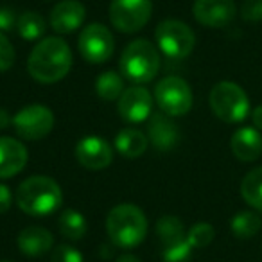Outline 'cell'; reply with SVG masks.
<instances>
[{"instance_id": "obj_1", "label": "cell", "mask_w": 262, "mask_h": 262, "mask_svg": "<svg viewBox=\"0 0 262 262\" xmlns=\"http://www.w3.org/2000/svg\"><path fill=\"white\" fill-rule=\"evenodd\" d=\"M70 69L72 51L69 43L58 36H49L38 41L27 59V70L38 83H58L70 72Z\"/></svg>"}, {"instance_id": "obj_2", "label": "cell", "mask_w": 262, "mask_h": 262, "mask_svg": "<svg viewBox=\"0 0 262 262\" xmlns=\"http://www.w3.org/2000/svg\"><path fill=\"white\" fill-rule=\"evenodd\" d=\"M15 201L24 214L31 217H45L61 207L63 192L56 180L49 176H29L18 185Z\"/></svg>"}, {"instance_id": "obj_3", "label": "cell", "mask_w": 262, "mask_h": 262, "mask_svg": "<svg viewBox=\"0 0 262 262\" xmlns=\"http://www.w3.org/2000/svg\"><path fill=\"white\" fill-rule=\"evenodd\" d=\"M106 232L117 248L133 250L140 246L147 235V217L133 203H120L108 212Z\"/></svg>"}, {"instance_id": "obj_4", "label": "cell", "mask_w": 262, "mask_h": 262, "mask_svg": "<svg viewBox=\"0 0 262 262\" xmlns=\"http://www.w3.org/2000/svg\"><path fill=\"white\" fill-rule=\"evenodd\" d=\"M120 74L137 84L149 83L160 70V52L149 40H133L120 56Z\"/></svg>"}, {"instance_id": "obj_5", "label": "cell", "mask_w": 262, "mask_h": 262, "mask_svg": "<svg viewBox=\"0 0 262 262\" xmlns=\"http://www.w3.org/2000/svg\"><path fill=\"white\" fill-rule=\"evenodd\" d=\"M208 102L214 115L226 124L243 122L250 113V99L246 92L232 81L214 84L208 95Z\"/></svg>"}, {"instance_id": "obj_6", "label": "cell", "mask_w": 262, "mask_h": 262, "mask_svg": "<svg viewBox=\"0 0 262 262\" xmlns=\"http://www.w3.org/2000/svg\"><path fill=\"white\" fill-rule=\"evenodd\" d=\"M158 51L169 59H185L196 45L194 31L180 20H164L155 31Z\"/></svg>"}, {"instance_id": "obj_7", "label": "cell", "mask_w": 262, "mask_h": 262, "mask_svg": "<svg viewBox=\"0 0 262 262\" xmlns=\"http://www.w3.org/2000/svg\"><path fill=\"white\" fill-rule=\"evenodd\" d=\"M155 101L162 113L169 117H182L190 112L194 97L185 79L178 76H167L157 83Z\"/></svg>"}, {"instance_id": "obj_8", "label": "cell", "mask_w": 262, "mask_h": 262, "mask_svg": "<svg viewBox=\"0 0 262 262\" xmlns=\"http://www.w3.org/2000/svg\"><path fill=\"white\" fill-rule=\"evenodd\" d=\"M110 22L124 34H135L147 26L153 15L151 0H113L108 9Z\"/></svg>"}, {"instance_id": "obj_9", "label": "cell", "mask_w": 262, "mask_h": 262, "mask_svg": "<svg viewBox=\"0 0 262 262\" xmlns=\"http://www.w3.org/2000/svg\"><path fill=\"white\" fill-rule=\"evenodd\" d=\"M77 47L79 52L88 63L92 65H101L106 63L113 56L115 51V40H113L112 31L102 24H90L83 27L77 38Z\"/></svg>"}, {"instance_id": "obj_10", "label": "cell", "mask_w": 262, "mask_h": 262, "mask_svg": "<svg viewBox=\"0 0 262 262\" xmlns=\"http://www.w3.org/2000/svg\"><path fill=\"white\" fill-rule=\"evenodd\" d=\"M54 113L43 104H29L13 117L16 135L24 140L45 139L54 127Z\"/></svg>"}, {"instance_id": "obj_11", "label": "cell", "mask_w": 262, "mask_h": 262, "mask_svg": "<svg viewBox=\"0 0 262 262\" xmlns=\"http://www.w3.org/2000/svg\"><path fill=\"white\" fill-rule=\"evenodd\" d=\"M153 104L155 97L151 95V92L140 84H135L122 92V95L117 101V110L122 120L139 124L153 115Z\"/></svg>"}, {"instance_id": "obj_12", "label": "cell", "mask_w": 262, "mask_h": 262, "mask_svg": "<svg viewBox=\"0 0 262 262\" xmlns=\"http://www.w3.org/2000/svg\"><path fill=\"white\" fill-rule=\"evenodd\" d=\"M76 158L88 171H101L113 162V149L102 137L88 135L77 142Z\"/></svg>"}, {"instance_id": "obj_13", "label": "cell", "mask_w": 262, "mask_h": 262, "mask_svg": "<svg viewBox=\"0 0 262 262\" xmlns=\"http://www.w3.org/2000/svg\"><path fill=\"white\" fill-rule=\"evenodd\" d=\"M192 15L205 27H225L233 22L237 8L233 0H196Z\"/></svg>"}, {"instance_id": "obj_14", "label": "cell", "mask_w": 262, "mask_h": 262, "mask_svg": "<svg viewBox=\"0 0 262 262\" xmlns=\"http://www.w3.org/2000/svg\"><path fill=\"white\" fill-rule=\"evenodd\" d=\"M86 18V8L79 0H63L52 8L49 24L58 34H70L79 31Z\"/></svg>"}, {"instance_id": "obj_15", "label": "cell", "mask_w": 262, "mask_h": 262, "mask_svg": "<svg viewBox=\"0 0 262 262\" xmlns=\"http://www.w3.org/2000/svg\"><path fill=\"white\" fill-rule=\"evenodd\" d=\"M147 139L155 149L171 151L180 142V127L165 113H153L147 122Z\"/></svg>"}, {"instance_id": "obj_16", "label": "cell", "mask_w": 262, "mask_h": 262, "mask_svg": "<svg viewBox=\"0 0 262 262\" xmlns=\"http://www.w3.org/2000/svg\"><path fill=\"white\" fill-rule=\"evenodd\" d=\"M29 151L13 137H0V180H8L24 171Z\"/></svg>"}, {"instance_id": "obj_17", "label": "cell", "mask_w": 262, "mask_h": 262, "mask_svg": "<svg viewBox=\"0 0 262 262\" xmlns=\"http://www.w3.org/2000/svg\"><path fill=\"white\" fill-rule=\"evenodd\" d=\"M230 147L237 160L255 162L262 155V135L257 127H241L230 139Z\"/></svg>"}, {"instance_id": "obj_18", "label": "cell", "mask_w": 262, "mask_h": 262, "mask_svg": "<svg viewBox=\"0 0 262 262\" xmlns=\"http://www.w3.org/2000/svg\"><path fill=\"white\" fill-rule=\"evenodd\" d=\"M18 250L26 257H40L54 246V235L43 226H27L18 233Z\"/></svg>"}, {"instance_id": "obj_19", "label": "cell", "mask_w": 262, "mask_h": 262, "mask_svg": "<svg viewBox=\"0 0 262 262\" xmlns=\"http://www.w3.org/2000/svg\"><path fill=\"white\" fill-rule=\"evenodd\" d=\"M147 146H149L147 135L137 127L120 129L115 137V149L127 160H135V158L142 157L147 151Z\"/></svg>"}, {"instance_id": "obj_20", "label": "cell", "mask_w": 262, "mask_h": 262, "mask_svg": "<svg viewBox=\"0 0 262 262\" xmlns=\"http://www.w3.org/2000/svg\"><path fill=\"white\" fill-rule=\"evenodd\" d=\"M58 228L65 239L70 241H79L86 235V219L79 210L74 208H67L61 212V215L58 217Z\"/></svg>"}, {"instance_id": "obj_21", "label": "cell", "mask_w": 262, "mask_h": 262, "mask_svg": "<svg viewBox=\"0 0 262 262\" xmlns=\"http://www.w3.org/2000/svg\"><path fill=\"white\" fill-rule=\"evenodd\" d=\"M157 235L162 241V248L174 246L187 239L183 223L176 215H162L157 223Z\"/></svg>"}, {"instance_id": "obj_22", "label": "cell", "mask_w": 262, "mask_h": 262, "mask_svg": "<svg viewBox=\"0 0 262 262\" xmlns=\"http://www.w3.org/2000/svg\"><path fill=\"white\" fill-rule=\"evenodd\" d=\"M124 88V77L120 74L108 70V72H102L101 76L95 79V94L106 102L119 101V97L122 95Z\"/></svg>"}, {"instance_id": "obj_23", "label": "cell", "mask_w": 262, "mask_h": 262, "mask_svg": "<svg viewBox=\"0 0 262 262\" xmlns=\"http://www.w3.org/2000/svg\"><path fill=\"white\" fill-rule=\"evenodd\" d=\"M241 196L255 210H262V167H255L243 178Z\"/></svg>"}, {"instance_id": "obj_24", "label": "cell", "mask_w": 262, "mask_h": 262, "mask_svg": "<svg viewBox=\"0 0 262 262\" xmlns=\"http://www.w3.org/2000/svg\"><path fill=\"white\" fill-rule=\"evenodd\" d=\"M230 228H232V233L239 239H250V237L257 235L262 228V219L257 212H250L244 210L239 212L232 217L230 221Z\"/></svg>"}, {"instance_id": "obj_25", "label": "cell", "mask_w": 262, "mask_h": 262, "mask_svg": "<svg viewBox=\"0 0 262 262\" xmlns=\"http://www.w3.org/2000/svg\"><path fill=\"white\" fill-rule=\"evenodd\" d=\"M45 29H47V24H45L43 16L36 11H26L18 16L16 20V31L18 34L27 41L40 40L43 36Z\"/></svg>"}, {"instance_id": "obj_26", "label": "cell", "mask_w": 262, "mask_h": 262, "mask_svg": "<svg viewBox=\"0 0 262 262\" xmlns=\"http://www.w3.org/2000/svg\"><path fill=\"white\" fill-rule=\"evenodd\" d=\"M214 237H215V230L208 223H196L187 232V241L192 246V250H196V248H207L214 241Z\"/></svg>"}, {"instance_id": "obj_27", "label": "cell", "mask_w": 262, "mask_h": 262, "mask_svg": "<svg viewBox=\"0 0 262 262\" xmlns=\"http://www.w3.org/2000/svg\"><path fill=\"white\" fill-rule=\"evenodd\" d=\"M51 262H84L83 253L69 244H58L51 253Z\"/></svg>"}, {"instance_id": "obj_28", "label": "cell", "mask_w": 262, "mask_h": 262, "mask_svg": "<svg viewBox=\"0 0 262 262\" xmlns=\"http://www.w3.org/2000/svg\"><path fill=\"white\" fill-rule=\"evenodd\" d=\"M16 52L4 33H0V72H8L15 65Z\"/></svg>"}, {"instance_id": "obj_29", "label": "cell", "mask_w": 262, "mask_h": 262, "mask_svg": "<svg viewBox=\"0 0 262 262\" xmlns=\"http://www.w3.org/2000/svg\"><path fill=\"white\" fill-rule=\"evenodd\" d=\"M241 16L246 22H262V0H244Z\"/></svg>"}, {"instance_id": "obj_30", "label": "cell", "mask_w": 262, "mask_h": 262, "mask_svg": "<svg viewBox=\"0 0 262 262\" xmlns=\"http://www.w3.org/2000/svg\"><path fill=\"white\" fill-rule=\"evenodd\" d=\"M18 16L15 15L11 8H0V33H9L16 27Z\"/></svg>"}, {"instance_id": "obj_31", "label": "cell", "mask_w": 262, "mask_h": 262, "mask_svg": "<svg viewBox=\"0 0 262 262\" xmlns=\"http://www.w3.org/2000/svg\"><path fill=\"white\" fill-rule=\"evenodd\" d=\"M11 203H13L11 190H9L8 185L0 183V214H6L11 208Z\"/></svg>"}, {"instance_id": "obj_32", "label": "cell", "mask_w": 262, "mask_h": 262, "mask_svg": "<svg viewBox=\"0 0 262 262\" xmlns=\"http://www.w3.org/2000/svg\"><path fill=\"white\" fill-rule=\"evenodd\" d=\"M251 122H253V127L262 131V104L257 106V108L251 112Z\"/></svg>"}, {"instance_id": "obj_33", "label": "cell", "mask_w": 262, "mask_h": 262, "mask_svg": "<svg viewBox=\"0 0 262 262\" xmlns=\"http://www.w3.org/2000/svg\"><path fill=\"white\" fill-rule=\"evenodd\" d=\"M9 124H13V117L9 115L8 110L0 108V129H6Z\"/></svg>"}, {"instance_id": "obj_34", "label": "cell", "mask_w": 262, "mask_h": 262, "mask_svg": "<svg viewBox=\"0 0 262 262\" xmlns=\"http://www.w3.org/2000/svg\"><path fill=\"white\" fill-rule=\"evenodd\" d=\"M115 262H140V260L135 257V255H129V253H126V255H120V257L117 258Z\"/></svg>"}, {"instance_id": "obj_35", "label": "cell", "mask_w": 262, "mask_h": 262, "mask_svg": "<svg viewBox=\"0 0 262 262\" xmlns=\"http://www.w3.org/2000/svg\"><path fill=\"white\" fill-rule=\"evenodd\" d=\"M4 262H8V260H4Z\"/></svg>"}]
</instances>
